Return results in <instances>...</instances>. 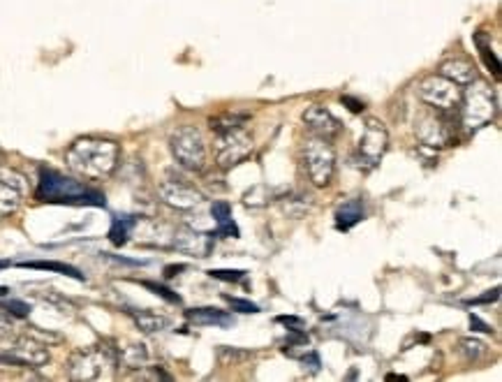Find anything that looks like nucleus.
<instances>
[{"instance_id": "1", "label": "nucleus", "mask_w": 502, "mask_h": 382, "mask_svg": "<svg viewBox=\"0 0 502 382\" xmlns=\"http://www.w3.org/2000/svg\"><path fill=\"white\" fill-rule=\"evenodd\" d=\"M120 160V144L107 137H79L67 146L66 165L81 179H107Z\"/></svg>"}, {"instance_id": "2", "label": "nucleus", "mask_w": 502, "mask_h": 382, "mask_svg": "<svg viewBox=\"0 0 502 382\" xmlns=\"http://www.w3.org/2000/svg\"><path fill=\"white\" fill-rule=\"evenodd\" d=\"M37 199L47 204H67V207H104V195L100 191L54 169L40 172Z\"/></svg>"}, {"instance_id": "3", "label": "nucleus", "mask_w": 502, "mask_h": 382, "mask_svg": "<svg viewBox=\"0 0 502 382\" xmlns=\"http://www.w3.org/2000/svg\"><path fill=\"white\" fill-rule=\"evenodd\" d=\"M496 93L484 82H473L470 86H466V93H460V126L467 132L482 130L484 126H489L490 121L496 119Z\"/></svg>"}, {"instance_id": "4", "label": "nucleus", "mask_w": 502, "mask_h": 382, "mask_svg": "<svg viewBox=\"0 0 502 382\" xmlns=\"http://www.w3.org/2000/svg\"><path fill=\"white\" fill-rule=\"evenodd\" d=\"M116 350L104 346L84 347L67 359V376L77 382H93L107 378L116 369Z\"/></svg>"}, {"instance_id": "5", "label": "nucleus", "mask_w": 502, "mask_h": 382, "mask_svg": "<svg viewBox=\"0 0 502 382\" xmlns=\"http://www.w3.org/2000/svg\"><path fill=\"white\" fill-rule=\"evenodd\" d=\"M169 151H172L174 160L179 162L181 168L190 169V172H202L209 162V149H206V139L195 126H179L169 137Z\"/></svg>"}, {"instance_id": "6", "label": "nucleus", "mask_w": 502, "mask_h": 382, "mask_svg": "<svg viewBox=\"0 0 502 382\" xmlns=\"http://www.w3.org/2000/svg\"><path fill=\"white\" fill-rule=\"evenodd\" d=\"M304 165L305 174L317 188H327L334 181L336 174V149L331 139L308 137L304 144Z\"/></svg>"}, {"instance_id": "7", "label": "nucleus", "mask_w": 502, "mask_h": 382, "mask_svg": "<svg viewBox=\"0 0 502 382\" xmlns=\"http://www.w3.org/2000/svg\"><path fill=\"white\" fill-rule=\"evenodd\" d=\"M460 93H463L460 86L449 82L443 74H429L417 84L419 100L437 112H459Z\"/></svg>"}, {"instance_id": "8", "label": "nucleus", "mask_w": 502, "mask_h": 382, "mask_svg": "<svg viewBox=\"0 0 502 382\" xmlns=\"http://www.w3.org/2000/svg\"><path fill=\"white\" fill-rule=\"evenodd\" d=\"M389 149V132L382 121L368 119L364 126V132L359 137L357 146V165L364 172H371L377 168V162L382 160Z\"/></svg>"}, {"instance_id": "9", "label": "nucleus", "mask_w": 502, "mask_h": 382, "mask_svg": "<svg viewBox=\"0 0 502 382\" xmlns=\"http://www.w3.org/2000/svg\"><path fill=\"white\" fill-rule=\"evenodd\" d=\"M215 137H218L215 139V162L220 169H232L251 158L252 137L245 132V128H234Z\"/></svg>"}, {"instance_id": "10", "label": "nucleus", "mask_w": 502, "mask_h": 382, "mask_svg": "<svg viewBox=\"0 0 502 382\" xmlns=\"http://www.w3.org/2000/svg\"><path fill=\"white\" fill-rule=\"evenodd\" d=\"M449 113L452 112H437V109H430L429 112H421L417 116V132L419 142L430 149H444V146H452L454 142V130H452V123H449Z\"/></svg>"}, {"instance_id": "11", "label": "nucleus", "mask_w": 502, "mask_h": 382, "mask_svg": "<svg viewBox=\"0 0 502 382\" xmlns=\"http://www.w3.org/2000/svg\"><path fill=\"white\" fill-rule=\"evenodd\" d=\"M51 359L49 347L44 346L42 340L33 339V336H21L7 347L5 353L0 355V364H12V366H28V369H40Z\"/></svg>"}, {"instance_id": "12", "label": "nucleus", "mask_w": 502, "mask_h": 382, "mask_svg": "<svg viewBox=\"0 0 502 382\" xmlns=\"http://www.w3.org/2000/svg\"><path fill=\"white\" fill-rule=\"evenodd\" d=\"M158 198L176 211H195L204 204V195L195 185L181 179H165L158 183Z\"/></svg>"}, {"instance_id": "13", "label": "nucleus", "mask_w": 502, "mask_h": 382, "mask_svg": "<svg viewBox=\"0 0 502 382\" xmlns=\"http://www.w3.org/2000/svg\"><path fill=\"white\" fill-rule=\"evenodd\" d=\"M301 119H304L305 130L311 132L313 137L334 139L336 135H341L343 130L341 121L336 119L334 113L327 107H322V105H311V107L305 109Z\"/></svg>"}, {"instance_id": "14", "label": "nucleus", "mask_w": 502, "mask_h": 382, "mask_svg": "<svg viewBox=\"0 0 502 382\" xmlns=\"http://www.w3.org/2000/svg\"><path fill=\"white\" fill-rule=\"evenodd\" d=\"M172 248L192 257H206L213 251V237L195 227H179L172 237Z\"/></svg>"}, {"instance_id": "15", "label": "nucleus", "mask_w": 502, "mask_h": 382, "mask_svg": "<svg viewBox=\"0 0 502 382\" xmlns=\"http://www.w3.org/2000/svg\"><path fill=\"white\" fill-rule=\"evenodd\" d=\"M437 74L447 77L449 82H454L456 86H470L473 82H477V67H475L473 60L463 58V56H454V58H447L444 63H440L437 67Z\"/></svg>"}, {"instance_id": "16", "label": "nucleus", "mask_w": 502, "mask_h": 382, "mask_svg": "<svg viewBox=\"0 0 502 382\" xmlns=\"http://www.w3.org/2000/svg\"><path fill=\"white\" fill-rule=\"evenodd\" d=\"M186 317L192 324L197 327H229L234 323L232 316L220 308H211V306H204V308H192L186 313Z\"/></svg>"}, {"instance_id": "17", "label": "nucleus", "mask_w": 502, "mask_h": 382, "mask_svg": "<svg viewBox=\"0 0 502 382\" xmlns=\"http://www.w3.org/2000/svg\"><path fill=\"white\" fill-rule=\"evenodd\" d=\"M116 362H119L120 366H126V369L132 370L146 369L151 362L149 347L143 346V343H130V346L116 350Z\"/></svg>"}, {"instance_id": "18", "label": "nucleus", "mask_w": 502, "mask_h": 382, "mask_svg": "<svg viewBox=\"0 0 502 382\" xmlns=\"http://www.w3.org/2000/svg\"><path fill=\"white\" fill-rule=\"evenodd\" d=\"M132 317V323L137 324V329H142L143 334H160L165 329L172 327V320L167 316H160V313L153 311H127Z\"/></svg>"}, {"instance_id": "19", "label": "nucleus", "mask_w": 502, "mask_h": 382, "mask_svg": "<svg viewBox=\"0 0 502 382\" xmlns=\"http://www.w3.org/2000/svg\"><path fill=\"white\" fill-rule=\"evenodd\" d=\"M364 221V202L361 199H347L336 209V225L338 230H350L357 222Z\"/></svg>"}, {"instance_id": "20", "label": "nucleus", "mask_w": 502, "mask_h": 382, "mask_svg": "<svg viewBox=\"0 0 502 382\" xmlns=\"http://www.w3.org/2000/svg\"><path fill=\"white\" fill-rule=\"evenodd\" d=\"M21 202H24V191L0 179V218H10L17 214L21 209Z\"/></svg>"}, {"instance_id": "21", "label": "nucleus", "mask_w": 502, "mask_h": 382, "mask_svg": "<svg viewBox=\"0 0 502 382\" xmlns=\"http://www.w3.org/2000/svg\"><path fill=\"white\" fill-rule=\"evenodd\" d=\"M211 215H213L215 225L218 230L215 232L222 234V237H236L239 230L232 222V207L228 202H213L211 204Z\"/></svg>"}, {"instance_id": "22", "label": "nucleus", "mask_w": 502, "mask_h": 382, "mask_svg": "<svg viewBox=\"0 0 502 382\" xmlns=\"http://www.w3.org/2000/svg\"><path fill=\"white\" fill-rule=\"evenodd\" d=\"M248 119H251L248 113H222V116L211 119L209 126L215 135H220V132L234 130V128H243L248 123Z\"/></svg>"}, {"instance_id": "23", "label": "nucleus", "mask_w": 502, "mask_h": 382, "mask_svg": "<svg viewBox=\"0 0 502 382\" xmlns=\"http://www.w3.org/2000/svg\"><path fill=\"white\" fill-rule=\"evenodd\" d=\"M24 269H42V271H56V274H63V276H70V278H77V281H84V274L74 267L66 262H21Z\"/></svg>"}, {"instance_id": "24", "label": "nucleus", "mask_w": 502, "mask_h": 382, "mask_svg": "<svg viewBox=\"0 0 502 382\" xmlns=\"http://www.w3.org/2000/svg\"><path fill=\"white\" fill-rule=\"evenodd\" d=\"M274 199V191H271L269 185H255L252 191H248L243 195V204L251 207V209H262V207H266Z\"/></svg>"}, {"instance_id": "25", "label": "nucleus", "mask_w": 502, "mask_h": 382, "mask_svg": "<svg viewBox=\"0 0 502 382\" xmlns=\"http://www.w3.org/2000/svg\"><path fill=\"white\" fill-rule=\"evenodd\" d=\"M132 227H135V221L132 218H114V222H112V230H109V239H112V244L116 246H123L127 241V237H130Z\"/></svg>"}, {"instance_id": "26", "label": "nucleus", "mask_w": 502, "mask_h": 382, "mask_svg": "<svg viewBox=\"0 0 502 382\" xmlns=\"http://www.w3.org/2000/svg\"><path fill=\"white\" fill-rule=\"evenodd\" d=\"M475 44H477V49H479V54H482V58H484V63L486 66L493 70V74H500V63H498V56L493 54V49H490V43L486 40L482 33H477V37H475Z\"/></svg>"}, {"instance_id": "27", "label": "nucleus", "mask_w": 502, "mask_h": 382, "mask_svg": "<svg viewBox=\"0 0 502 382\" xmlns=\"http://www.w3.org/2000/svg\"><path fill=\"white\" fill-rule=\"evenodd\" d=\"M459 350L467 362H477V359H482L486 355V343H482L477 339H463L459 343Z\"/></svg>"}, {"instance_id": "28", "label": "nucleus", "mask_w": 502, "mask_h": 382, "mask_svg": "<svg viewBox=\"0 0 502 382\" xmlns=\"http://www.w3.org/2000/svg\"><path fill=\"white\" fill-rule=\"evenodd\" d=\"M282 211L292 218H301L311 211V202H308V198H285L282 199Z\"/></svg>"}, {"instance_id": "29", "label": "nucleus", "mask_w": 502, "mask_h": 382, "mask_svg": "<svg viewBox=\"0 0 502 382\" xmlns=\"http://www.w3.org/2000/svg\"><path fill=\"white\" fill-rule=\"evenodd\" d=\"M211 278H218V281H228V283H239L245 278V271L239 269H211L209 271Z\"/></svg>"}, {"instance_id": "30", "label": "nucleus", "mask_w": 502, "mask_h": 382, "mask_svg": "<svg viewBox=\"0 0 502 382\" xmlns=\"http://www.w3.org/2000/svg\"><path fill=\"white\" fill-rule=\"evenodd\" d=\"M3 311H7L10 316H14V317H28L30 306L26 304V301H19V299H10V301H5V304H3Z\"/></svg>"}, {"instance_id": "31", "label": "nucleus", "mask_w": 502, "mask_h": 382, "mask_svg": "<svg viewBox=\"0 0 502 382\" xmlns=\"http://www.w3.org/2000/svg\"><path fill=\"white\" fill-rule=\"evenodd\" d=\"M229 306H232L234 311L239 313H259V306L251 304V301H245V299H236V297H228Z\"/></svg>"}, {"instance_id": "32", "label": "nucleus", "mask_w": 502, "mask_h": 382, "mask_svg": "<svg viewBox=\"0 0 502 382\" xmlns=\"http://www.w3.org/2000/svg\"><path fill=\"white\" fill-rule=\"evenodd\" d=\"M143 285L149 287V290H153V292H156V294H160L162 299H167V301H172V304H181L179 294H172V290H167V287L156 285V283H143Z\"/></svg>"}, {"instance_id": "33", "label": "nucleus", "mask_w": 502, "mask_h": 382, "mask_svg": "<svg viewBox=\"0 0 502 382\" xmlns=\"http://www.w3.org/2000/svg\"><path fill=\"white\" fill-rule=\"evenodd\" d=\"M10 331H12V317L0 308V334H10Z\"/></svg>"}, {"instance_id": "34", "label": "nucleus", "mask_w": 502, "mask_h": 382, "mask_svg": "<svg viewBox=\"0 0 502 382\" xmlns=\"http://www.w3.org/2000/svg\"><path fill=\"white\" fill-rule=\"evenodd\" d=\"M278 323H285L290 327V331H301L304 329V323L299 317H278Z\"/></svg>"}, {"instance_id": "35", "label": "nucleus", "mask_w": 502, "mask_h": 382, "mask_svg": "<svg viewBox=\"0 0 502 382\" xmlns=\"http://www.w3.org/2000/svg\"><path fill=\"white\" fill-rule=\"evenodd\" d=\"M470 324H473V327H475V331H486V334H489V331H490L489 324L482 323V320H479L477 316H470Z\"/></svg>"}, {"instance_id": "36", "label": "nucleus", "mask_w": 502, "mask_h": 382, "mask_svg": "<svg viewBox=\"0 0 502 382\" xmlns=\"http://www.w3.org/2000/svg\"><path fill=\"white\" fill-rule=\"evenodd\" d=\"M343 102H345V105H350V109H352V112H364V102H357V100H352V97H343Z\"/></svg>"}, {"instance_id": "37", "label": "nucleus", "mask_w": 502, "mask_h": 382, "mask_svg": "<svg viewBox=\"0 0 502 382\" xmlns=\"http://www.w3.org/2000/svg\"><path fill=\"white\" fill-rule=\"evenodd\" d=\"M387 380H405V376H387Z\"/></svg>"}, {"instance_id": "38", "label": "nucleus", "mask_w": 502, "mask_h": 382, "mask_svg": "<svg viewBox=\"0 0 502 382\" xmlns=\"http://www.w3.org/2000/svg\"><path fill=\"white\" fill-rule=\"evenodd\" d=\"M7 292H10V290H7V287H3V285H0V297H5V294H7Z\"/></svg>"}]
</instances>
